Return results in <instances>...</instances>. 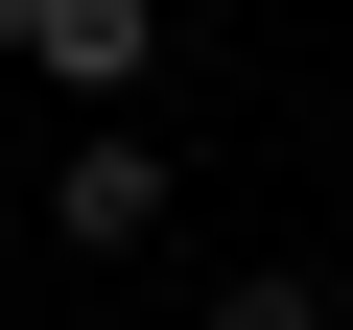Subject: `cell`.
<instances>
[{"label":"cell","mask_w":353,"mask_h":330,"mask_svg":"<svg viewBox=\"0 0 353 330\" xmlns=\"http://www.w3.org/2000/svg\"><path fill=\"white\" fill-rule=\"evenodd\" d=\"M48 213H71V236H165V142H118V118H94V142H71V189H48Z\"/></svg>","instance_id":"obj_1"},{"label":"cell","mask_w":353,"mask_h":330,"mask_svg":"<svg viewBox=\"0 0 353 330\" xmlns=\"http://www.w3.org/2000/svg\"><path fill=\"white\" fill-rule=\"evenodd\" d=\"M48 71L71 95H141V0H48Z\"/></svg>","instance_id":"obj_2"},{"label":"cell","mask_w":353,"mask_h":330,"mask_svg":"<svg viewBox=\"0 0 353 330\" xmlns=\"http://www.w3.org/2000/svg\"><path fill=\"white\" fill-rule=\"evenodd\" d=\"M212 330H330V283H283V260H259V283H212Z\"/></svg>","instance_id":"obj_3"},{"label":"cell","mask_w":353,"mask_h":330,"mask_svg":"<svg viewBox=\"0 0 353 330\" xmlns=\"http://www.w3.org/2000/svg\"><path fill=\"white\" fill-rule=\"evenodd\" d=\"M0 48H48V0H0Z\"/></svg>","instance_id":"obj_4"}]
</instances>
